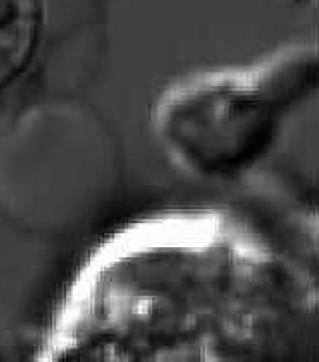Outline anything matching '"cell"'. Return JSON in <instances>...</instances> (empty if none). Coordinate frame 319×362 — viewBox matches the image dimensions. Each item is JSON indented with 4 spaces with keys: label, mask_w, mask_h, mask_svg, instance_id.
<instances>
[{
    "label": "cell",
    "mask_w": 319,
    "mask_h": 362,
    "mask_svg": "<svg viewBox=\"0 0 319 362\" xmlns=\"http://www.w3.org/2000/svg\"><path fill=\"white\" fill-rule=\"evenodd\" d=\"M44 30V0H0V97L35 65Z\"/></svg>",
    "instance_id": "obj_3"
},
{
    "label": "cell",
    "mask_w": 319,
    "mask_h": 362,
    "mask_svg": "<svg viewBox=\"0 0 319 362\" xmlns=\"http://www.w3.org/2000/svg\"><path fill=\"white\" fill-rule=\"evenodd\" d=\"M318 78L313 45L281 49L255 65L181 78L155 103V139L169 161L193 177L235 180L267 157Z\"/></svg>",
    "instance_id": "obj_2"
},
{
    "label": "cell",
    "mask_w": 319,
    "mask_h": 362,
    "mask_svg": "<svg viewBox=\"0 0 319 362\" xmlns=\"http://www.w3.org/2000/svg\"><path fill=\"white\" fill-rule=\"evenodd\" d=\"M313 274L223 209L125 223L59 298L42 362L303 361L318 350Z\"/></svg>",
    "instance_id": "obj_1"
},
{
    "label": "cell",
    "mask_w": 319,
    "mask_h": 362,
    "mask_svg": "<svg viewBox=\"0 0 319 362\" xmlns=\"http://www.w3.org/2000/svg\"><path fill=\"white\" fill-rule=\"evenodd\" d=\"M311 2H315V0H311Z\"/></svg>",
    "instance_id": "obj_4"
}]
</instances>
